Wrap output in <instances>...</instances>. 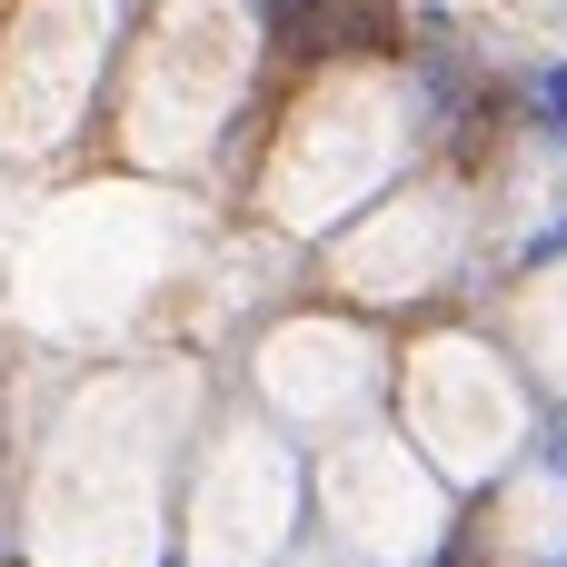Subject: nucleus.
<instances>
[{"label":"nucleus","instance_id":"1","mask_svg":"<svg viewBox=\"0 0 567 567\" xmlns=\"http://www.w3.org/2000/svg\"><path fill=\"white\" fill-rule=\"evenodd\" d=\"M548 567H567V548H558V558H548Z\"/></svg>","mask_w":567,"mask_h":567},{"label":"nucleus","instance_id":"2","mask_svg":"<svg viewBox=\"0 0 567 567\" xmlns=\"http://www.w3.org/2000/svg\"><path fill=\"white\" fill-rule=\"evenodd\" d=\"M558 30H567V10H558Z\"/></svg>","mask_w":567,"mask_h":567}]
</instances>
